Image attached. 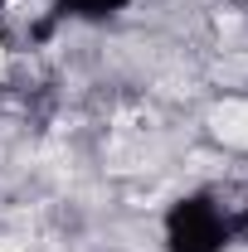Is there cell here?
Listing matches in <instances>:
<instances>
[{"label":"cell","mask_w":248,"mask_h":252,"mask_svg":"<svg viewBox=\"0 0 248 252\" xmlns=\"http://www.w3.org/2000/svg\"><path fill=\"white\" fill-rule=\"evenodd\" d=\"M214 136L229 146H248V102H224L214 112Z\"/></svg>","instance_id":"obj_1"}]
</instances>
